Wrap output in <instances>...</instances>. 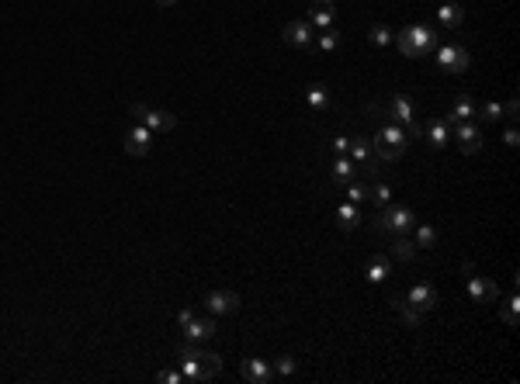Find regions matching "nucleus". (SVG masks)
I'll use <instances>...</instances> for the list:
<instances>
[{
	"label": "nucleus",
	"instance_id": "obj_1",
	"mask_svg": "<svg viewBox=\"0 0 520 384\" xmlns=\"http://www.w3.org/2000/svg\"><path fill=\"white\" fill-rule=\"evenodd\" d=\"M177 357H180V374H184V381L205 384V381H215V378L222 374V357L198 350V343H184V346L177 350Z\"/></svg>",
	"mask_w": 520,
	"mask_h": 384
},
{
	"label": "nucleus",
	"instance_id": "obj_2",
	"mask_svg": "<svg viewBox=\"0 0 520 384\" xmlns=\"http://www.w3.org/2000/svg\"><path fill=\"white\" fill-rule=\"evenodd\" d=\"M371 146H375V156L378 160H385V163H396V160H403L406 146H409V135L403 132V125H396V121H382V128L375 132V139H371Z\"/></svg>",
	"mask_w": 520,
	"mask_h": 384
},
{
	"label": "nucleus",
	"instance_id": "obj_3",
	"mask_svg": "<svg viewBox=\"0 0 520 384\" xmlns=\"http://www.w3.org/2000/svg\"><path fill=\"white\" fill-rule=\"evenodd\" d=\"M396 46L399 53L409 55V59H420V55H430L437 49V32L430 25H409L396 35Z\"/></svg>",
	"mask_w": 520,
	"mask_h": 384
},
{
	"label": "nucleus",
	"instance_id": "obj_4",
	"mask_svg": "<svg viewBox=\"0 0 520 384\" xmlns=\"http://www.w3.org/2000/svg\"><path fill=\"white\" fill-rule=\"evenodd\" d=\"M413 225H416V215H413L409 208H403V205H385L382 215L375 219V232L406 235V232H413Z\"/></svg>",
	"mask_w": 520,
	"mask_h": 384
},
{
	"label": "nucleus",
	"instance_id": "obj_5",
	"mask_svg": "<svg viewBox=\"0 0 520 384\" xmlns=\"http://www.w3.org/2000/svg\"><path fill=\"white\" fill-rule=\"evenodd\" d=\"M128 111H132V118H135L139 125H146L153 135L177 128V114H171V111H156V108H149V104H132Z\"/></svg>",
	"mask_w": 520,
	"mask_h": 384
},
{
	"label": "nucleus",
	"instance_id": "obj_6",
	"mask_svg": "<svg viewBox=\"0 0 520 384\" xmlns=\"http://www.w3.org/2000/svg\"><path fill=\"white\" fill-rule=\"evenodd\" d=\"M385 114H389V121L403 125V132L409 135V139H413V135H416V139L423 135V132H420V125H416V111H413V104H409V97L392 94V97H389V111H385Z\"/></svg>",
	"mask_w": 520,
	"mask_h": 384
},
{
	"label": "nucleus",
	"instance_id": "obj_7",
	"mask_svg": "<svg viewBox=\"0 0 520 384\" xmlns=\"http://www.w3.org/2000/svg\"><path fill=\"white\" fill-rule=\"evenodd\" d=\"M437 66L444 69V73H465L468 66H472V55H468V49L465 46H458V42H451V46H441L437 49Z\"/></svg>",
	"mask_w": 520,
	"mask_h": 384
},
{
	"label": "nucleus",
	"instance_id": "obj_8",
	"mask_svg": "<svg viewBox=\"0 0 520 384\" xmlns=\"http://www.w3.org/2000/svg\"><path fill=\"white\" fill-rule=\"evenodd\" d=\"M350 163H357L364 170V177H375L378 173V156H375V146L371 139H350Z\"/></svg>",
	"mask_w": 520,
	"mask_h": 384
},
{
	"label": "nucleus",
	"instance_id": "obj_9",
	"mask_svg": "<svg viewBox=\"0 0 520 384\" xmlns=\"http://www.w3.org/2000/svg\"><path fill=\"white\" fill-rule=\"evenodd\" d=\"M149 146H153V132L146 128V125H132L128 132H125V153L128 156H135V160H142L146 153H149Z\"/></svg>",
	"mask_w": 520,
	"mask_h": 384
},
{
	"label": "nucleus",
	"instance_id": "obj_10",
	"mask_svg": "<svg viewBox=\"0 0 520 384\" xmlns=\"http://www.w3.org/2000/svg\"><path fill=\"white\" fill-rule=\"evenodd\" d=\"M239 378L250 384H271L274 381V367L267 364V360H257V357H246L243 364H239Z\"/></svg>",
	"mask_w": 520,
	"mask_h": 384
},
{
	"label": "nucleus",
	"instance_id": "obj_11",
	"mask_svg": "<svg viewBox=\"0 0 520 384\" xmlns=\"http://www.w3.org/2000/svg\"><path fill=\"white\" fill-rule=\"evenodd\" d=\"M468 298L479 301V305H489V301L500 298V287H496L489 277H475L472 270H468Z\"/></svg>",
	"mask_w": 520,
	"mask_h": 384
},
{
	"label": "nucleus",
	"instance_id": "obj_12",
	"mask_svg": "<svg viewBox=\"0 0 520 384\" xmlns=\"http://www.w3.org/2000/svg\"><path fill=\"white\" fill-rule=\"evenodd\" d=\"M205 305H208L212 315H236L239 312V294L236 291H208Z\"/></svg>",
	"mask_w": 520,
	"mask_h": 384
},
{
	"label": "nucleus",
	"instance_id": "obj_13",
	"mask_svg": "<svg viewBox=\"0 0 520 384\" xmlns=\"http://www.w3.org/2000/svg\"><path fill=\"white\" fill-rule=\"evenodd\" d=\"M406 298H409V301H413V305H416V308H420L423 315L437 308V287H434V284H427V280H420V284H413Z\"/></svg>",
	"mask_w": 520,
	"mask_h": 384
},
{
	"label": "nucleus",
	"instance_id": "obj_14",
	"mask_svg": "<svg viewBox=\"0 0 520 384\" xmlns=\"http://www.w3.org/2000/svg\"><path fill=\"white\" fill-rule=\"evenodd\" d=\"M458 146H462L465 156L479 153L482 149V128L472 125V121H458Z\"/></svg>",
	"mask_w": 520,
	"mask_h": 384
},
{
	"label": "nucleus",
	"instance_id": "obj_15",
	"mask_svg": "<svg viewBox=\"0 0 520 384\" xmlns=\"http://www.w3.org/2000/svg\"><path fill=\"white\" fill-rule=\"evenodd\" d=\"M219 332V326H215V319H191L187 326H184V336H187V343H208L212 336Z\"/></svg>",
	"mask_w": 520,
	"mask_h": 384
},
{
	"label": "nucleus",
	"instance_id": "obj_16",
	"mask_svg": "<svg viewBox=\"0 0 520 384\" xmlns=\"http://www.w3.org/2000/svg\"><path fill=\"white\" fill-rule=\"evenodd\" d=\"M333 18H337V7H333V0H316L305 21H309L312 28H323V32H326V28H333Z\"/></svg>",
	"mask_w": 520,
	"mask_h": 384
},
{
	"label": "nucleus",
	"instance_id": "obj_17",
	"mask_svg": "<svg viewBox=\"0 0 520 384\" xmlns=\"http://www.w3.org/2000/svg\"><path fill=\"white\" fill-rule=\"evenodd\" d=\"M281 35H285V42H288V46L305 49V46L312 42V25H309V21H288V25L281 28Z\"/></svg>",
	"mask_w": 520,
	"mask_h": 384
},
{
	"label": "nucleus",
	"instance_id": "obj_18",
	"mask_svg": "<svg viewBox=\"0 0 520 384\" xmlns=\"http://www.w3.org/2000/svg\"><path fill=\"white\" fill-rule=\"evenodd\" d=\"M389 305H392V312H396V315L403 319L409 329H420V326H423V312H420V308H416V305H413L409 298H392Z\"/></svg>",
	"mask_w": 520,
	"mask_h": 384
},
{
	"label": "nucleus",
	"instance_id": "obj_19",
	"mask_svg": "<svg viewBox=\"0 0 520 384\" xmlns=\"http://www.w3.org/2000/svg\"><path fill=\"white\" fill-rule=\"evenodd\" d=\"M475 101H472V97H468V94H462V97H458V101H455V108L448 111V114H444V125H458V121H472V118H475Z\"/></svg>",
	"mask_w": 520,
	"mask_h": 384
},
{
	"label": "nucleus",
	"instance_id": "obj_20",
	"mask_svg": "<svg viewBox=\"0 0 520 384\" xmlns=\"http://www.w3.org/2000/svg\"><path fill=\"white\" fill-rule=\"evenodd\" d=\"M437 21H441V28H458L465 21V7L462 4H441L437 7Z\"/></svg>",
	"mask_w": 520,
	"mask_h": 384
},
{
	"label": "nucleus",
	"instance_id": "obj_21",
	"mask_svg": "<svg viewBox=\"0 0 520 384\" xmlns=\"http://www.w3.org/2000/svg\"><path fill=\"white\" fill-rule=\"evenodd\" d=\"M354 173H357V166L350 163L347 156L333 160V170H330V177H333V187H347V184L354 180Z\"/></svg>",
	"mask_w": 520,
	"mask_h": 384
},
{
	"label": "nucleus",
	"instance_id": "obj_22",
	"mask_svg": "<svg viewBox=\"0 0 520 384\" xmlns=\"http://www.w3.org/2000/svg\"><path fill=\"white\" fill-rule=\"evenodd\" d=\"M448 139H451V128H448L444 121H430V125H427V142H430L434 149H444Z\"/></svg>",
	"mask_w": 520,
	"mask_h": 384
},
{
	"label": "nucleus",
	"instance_id": "obj_23",
	"mask_svg": "<svg viewBox=\"0 0 520 384\" xmlns=\"http://www.w3.org/2000/svg\"><path fill=\"white\" fill-rule=\"evenodd\" d=\"M389 256H392V260H403V263H409V260H416V242H413V239H406V235H399V239L392 242Z\"/></svg>",
	"mask_w": 520,
	"mask_h": 384
},
{
	"label": "nucleus",
	"instance_id": "obj_24",
	"mask_svg": "<svg viewBox=\"0 0 520 384\" xmlns=\"http://www.w3.org/2000/svg\"><path fill=\"white\" fill-rule=\"evenodd\" d=\"M357 221H361V215H357V205H340L337 208V225L344 228V232H350V228H357Z\"/></svg>",
	"mask_w": 520,
	"mask_h": 384
},
{
	"label": "nucleus",
	"instance_id": "obj_25",
	"mask_svg": "<svg viewBox=\"0 0 520 384\" xmlns=\"http://www.w3.org/2000/svg\"><path fill=\"white\" fill-rule=\"evenodd\" d=\"M389 274H392V263H389L385 256H375V260L368 263V280H371V284H382Z\"/></svg>",
	"mask_w": 520,
	"mask_h": 384
},
{
	"label": "nucleus",
	"instance_id": "obj_26",
	"mask_svg": "<svg viewBox=\"0 0 520 384\" xmlns=\"http://www.w3.org/2000/svg\"><path fill=\"white\" fill-rule=\"evenodd\" d=\"M368 39H371V46H378V49H389V46L396 42V35H392L385 25H371V28H368Z\"/></svg>",
	"mask_w": 520,
	"mask_h": 384
},
{
	"label": "nucleus",
	"instance_id": "obj_27",
	"mask_svg": "<svg viewBox=\"0 0 520 384\" xmlns=\"http://www.w3.org/2000/svg\"><path fill=\"white\" fill-rule=\"evenodd\" d=\"M500 315H503V322H507L510 329H517V319H520V298H517V291H514V294L503 301V312H500Z\"/></svg>",
	"mask_w": 520,
	"mask_h": 384
},
{
	"label": "nucleus",
	"instance_id": "obj_28",
	"mask_svg": "<svg viewBox=\"0 0 520 384\" xmlns=\"http://www.w3.org/2000/svg\"><path fill=\"white\" fill-rule=\"evenodd\" d=\"M413 228H416V249H434L437 228H434V225H413Z\"/></svg>",
	"mask_w": 520,
	"mask_h": 384
},
{
	"label": "nucleus",
	"instance_id": "obj_29",
	"mask_svg": "<svg viewBox=\"0 0 520 384\" xmlns=\"http://www.w3.org/2000/svg\"><path fill=\"white\" fill-rule=\"evenodd\" d=\"M305 101H309V108H312V111H323L326 104H330V94H326V87H319V83H316V87H309V90H305Z\"/></svg>",
	"mask_w": 520,
	"mask_h": 384
},
{
	"label": "nucleus",
	"instance_id": "obj_30",
	"mask_svg": "<svg viewBox=\"0 0 520 384\" xmlns=\"http://www.w3.org/2000/svg\"><path fill=\"white\" fill-rule=\"evenodd\" d=\"M347 198H350V205H361V201L371 198V187H368L364 180H350V184H347Z\"/></svg>",
	"mask_w": 520,
	"mask_h": 384
},
{
	"label": "nucleus",
	"instance_id": "obj_31",
	"mask_svg": "<svg viewBox=\"0 0 520 384\" xmlns=\"http://www.w3.org/2000/svg\"><path fill=\"white\" fill-rule=\"evenodd\" d=\"M319 49H323V53H333V49H340V32H337V28H326V32L319 35Z\"/></svg>",
	"mask_w": 520,
	"mask_h": 384
},
{
	"label": "nucleus",
	"instance_id": "obj_32",
	"mask_svg": "<svg viewBox=\"0 0 520 384\" xmlns=\"http://www.w3.org/2000/svg\"><path fill=\"white\" fill-rule=\"evenodd\" d=\"M371 201H375L378 208H385V205H392V187H389V184H378V187L371 191Z\"/></svg>",
	"mask_w": 520,
	"mask_h": 384
},
{
	"label": "nucleus",
	"instance_id": "obj_33",
	"mask_svg": "<svg viewBox=\"0 0 520 384\" xmlns=\"http://www.w3.org/2000/svg\"><path fill=\"white\" fill-rule=\"evenodd\" d=\"M475 114H482L486 121H500V118H503V104L489 101V104H482V111H475Z\"/></svg>",
	"mask_w": 520,
	"mask_h": 384
},
{
	"label": "nucleus",
	"instance_id": "obj_34",
	"mask_svg": "<svg viewBox=\"0 0 520 384\" xmlns=\"http://www.w3.org/2000/svg\"><path fill=\"white\" fill-rule=\"evenodd\" d=\"M295 367H298V364H295V357H288V353H285V357L278 360V371H274V374H281V378H291V374H295Z\"/></svg>",
	"mask_w": 520,
	"mask_h": 384
},
{
	"label": "nucleus",
	"instance_id": "obj_35",
	"mask_svg": "<svg viewBox=\"0 0 520 384\" xmlns=\"http://www.w3.org/2000/svg\"><path fill=\"white\" fill-rule=\"evenodd\" d=\"M156 381H160V384H184V374H180V371H167V367H164V371L156 374Z\"/></svg>",
	"mask_w": 520,
	"mask_h": 384
},
{
	"label": "nucleus",
	"instance_id": "obj_36",
	"mask_svg": "<svg viewBox=\"0 0 520 384\" xmlns=\"http://www.w3.org/2000/svg\"><path fill=\"white\" fill-rule=\"evenodd\" d=\"M503 114L510 118V121H517V114H520V104H517V97H510L507 104H503Z\"/></svg>",
	"mask_w": 520,
	"mask_h": 384
},
{
	"label": "nucleus",
	"instance_id": "obj_37",
	"mask_svg": "<svg viewBox=\"0 0 520 384\" xmlns=\"http://www.w3.org/2000/svg\"><path fill=\"white\" fill-rule=\"evenodd\" d=\"M503 142H507V146H510V149H517L520 135H517V128H514V125H510V128H507V132H503Z\"/></svg>",
	"mask_w": 520,
	"mask_h": 384
},
{
	"label": "nucleus",
	"instance_id": "obj_38",
	"mask_svg": "<svg viewBox=\"0 0 520 384\" xmlns=\"http://www.w3.org/2000/svg\"><path fill=\"white\" fill-rule=\"evenodd\" d=\"M191 319H194V308H180V312H177V326H180V329H184Z\"/></svg>",
	"mask_w": 520,
	"mask_h": 384
},
{
	"label": "nucleus",
	"instance_id": "obj_39",
	"mask_svg": "<svg viewBox=\"0 0 520 384\" xmlns=\"http://www.w3.org/2000/svg\"><path fill=\"white\" fill-rule=\"evenodd\" d=\"M333 149H337V153H347V149H350V139H347V135H337V139H333Z\"/></svg>",
	"mask_w": 520,
	"mask_h": 384
},
{
	"label": "nucleus",
	"instance_id": "obj_40",
	"mask_svg": "<svg viewBox=\"0 0 520 384\" xmlns=\"http://www.w3.org/2000/svg\"><path fill=\"white\" fill-rule=\"evenodd\" d=\"M156 4H160V7H173L177 0H156Z\"/></svg>",
	"mask_w": 520,
	"mask_h": 384
}]
</instances>
